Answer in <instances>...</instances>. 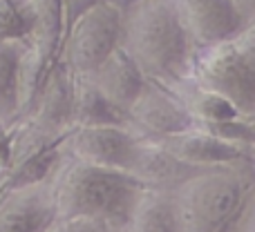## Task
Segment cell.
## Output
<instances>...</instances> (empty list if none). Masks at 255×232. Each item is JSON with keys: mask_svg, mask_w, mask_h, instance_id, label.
Instances as JSON below:
<instances>
[{"mask_svg": "<svg viewBox=\"0 0 255 232\" xmlns=\"http://www.w3.org/2000/svg\"><path fill=\"white\" fill-rule=\"evenodd\" d=\"M119 47L163 87L188 76L195 52L172 0H121Z\"/></svg>", "mask_w": 255, "mask_h": 232, "instance_id": "1", "label": "cell"}, {"mask_svg": "<svg viewBox=\"0 0 255 232\" xmlns=\"http://www.w3.org/2000/svg\"><path fill=\"white\" fill-rule=\"evenodd\" d=\"M47 183L56 219H94L117 230L126 228L143 192V185L128 172L90 165L67 154L56 163Z\"/></svg>", "mask_w": 255, "mask_h": 232, "instance_id": "2", "label": "cell"}, {"mask_svg": "<svg viewBox=\"0 0 255 232\" xmlns=\"http://www.w3.org/2000/svg\"><path fill=\"white\" fill-rule=\"evenodd\" d=\"M253 163L197 170L172 190L181 232H229L249 212Z\"/></svg>", "mask_w": 255, "mask_h": 232, "instance_id": "3", "label": "cell"}, {"mask_svg": "<svg viewBox=\"0 0 255 232\" xmlns=\"http://www.w3.org/2000/svg\"><path fill=\"white\" fill-rule=\"evenodd\" d=\"M188 76L229 101L242 118L255 121V25L233 38L197 47L190 58Z\"/></svg>", "mask_w": 255, "mask_h": 232, "instance_id": "4", "label": "cell"}, {"mask_svg": "<svg viewBox=\"0 0 255 232\" xmlns=\"http://www.w3.org/2000/svg\"><path fill=\"white\" fill-rule=\"evenodd\" d=\"M121 40V0H101L67 25L61 61L74 76H88Z\"/></svg>", "mask_w": 255, "mask_h": 232, "instance_id": "5", "label": "cell"}, {"mask_svg": "<svg viewBox=\"0 0 255 232\" xmlns=\"http://www.w3.org/2000/svg\"><path fill=\"white\" fill-rule=\"evenodd\" d=\"M136 143L139 139L126 125L72 127L65 136V154L90 165L110 167L130 174Z\"/></svg>", "mask_w": 255, "mask_h": 232, "instance_id": "6", "label": "cell"}, {"mask_svg": "<svg viewBox=\"0 0 255 232\" xmlns=\"http://www.w3.org/2000/svg\"><path fill=\"white\" fill-rule=\"evenodd\" d=\"M126 127L136 139H159L190 130L193 118L186 114L170 89L145 80L143 89L126 112Z\"/></svg>", "mask_w": 255, "mask_h": 232, "instance_id": "7", "label": "cell"}, {"mask_svg": "<svg viewBox=\"0 0 255 232\" xmlns=\"http://www.w3.org/2000/svg\"><path fill=\"white\" fill-rule=\"evenodd\" d=\"M172 2L195 49L233 38L247 27L255 25L238 11L231 0H172Z\"/></svg>", "mask_w": 255, "mask_h": 232, "instance_id": "8", "label": "cell"}, {"mask_svg": "<svg viewBox=\"0 0 255 232\" xmlns=\"http://www.w3.org/2000/svg\"><path fill=\"white\" fill-rule=\"evenodd\" d=\"M148 141L157 143L163 152H168L177 161L195 167V170L253 163V150L226 143V141L215 139L208 132H202L197 127H190L186 132H177V134L159 136V139H148Z\"/></svg>", "mask_w": 255, "mask_h": 232, "instance_id": "9", "label": "cell"}, {"mask_svg": "<svg viewBox=\"0 0 255 232\" xmlns=\"http://www.w3.org/2000/svg\"><path fill=\"white\" fill-rule=\"evenodd\" d=\"M56 221L47 179L0 188V232H45Z\"/></svg>", "mask_w": 255, "mask_h": 232, "instance_id": "10", "label": "cell"}, {"mask_svg": "<svg viewBox=\"0 0 255 232\" xmlns=\"http://www.w3.org/2000/svg\"><path fill=\"white\" fill-rule=\"evenodd\" d=\"M72 83L74 76L58 61L40 83L27 114L20 118L47 136H63L72 130Z\"/></svg>", "mask_w": 255, "mask_h": 232, "instance_id": "11", "label": "cell"}, {"mask_svg": "<svg viewBox=\"0 0 255 232\" xmlns=\"http://www.w3.org/2000/svg\"><path fill=\"white\" fill-rule=\"evenodd\" d=\"M85 78L126 116L128 107L132 105L139 92L145 85V76L141 74V70L136 67V63L124 52L121 47H117L115 52H110V56L97 65Z\"/></svg>", "mask_w": 255, "mask_h": 232, "instance_id": "12", "label": "cell"}, {"mask_svg": "<svg viewBox=\"0 0 255 232\" xmlns=\"http://www.w3.org/2000/svg\"><path fill=\"white\" fill-rule=\"evenodd\" d=\"M195 167L184 165L163 152L157 143L148 139H139L136 143V154L132 161L130 174L139 181L143 188H154V190H175L179 183H184L188 176L195 174Z\"/></svg>", "mask_w": 255, "mask_h": 232, "instance_id": "13", "label": "cell"}, {"mask_svg": "<svg viewBox=\"0 0 255 232\" xmlns=\"http://www.w3.org/2000/svg\"><path fill=\"white\" fill-rule=\"evenodd\" d=\"M126 232H181L172 190L143 188L139 194L130 217H128Z\"/></svg>", "mask_w": 255, "mask_h": 232, "instance_id": "14", "label": "cell"}, {"mask_svg": "<svg viewBox=\"0 0 255 232\" xmlns=\"http://www.w3.org/2000/svg\"><path fill=\"white\" fill-rule=\"evenodd\" d=\"M101 125H126V116L85 76H74V83H72V127Z\"/></svg>", "mask_w": 255, "mask_h": 232, "instance_id": "15", "label": "cell"}, {"mask_svg": "<svg viewBox=\"0 0 255 232\" xmlns=\"http://www.w3.org/2000/svg\"><path fill=\"white\" fill-rule=\"evenodd\" d=\"M168 89L175 94V98L186 110V114L193 118V123H213V121H229V118H242L240 112L235 110L229 101H224L222 96L204 89L202 85H197L190 76L181 78L179 83L170 85Z\"/></svg>", "mask_w": 255, "mask_h": 232, "instance_id": "16", "label": "cell"}, {"mask_svg": "<svg viewBox=\"0 0 255 232\" xmlns=\"http://www.w3.org/2000/svg\"><path fill=\"white\" fill-rule=\"evenodd\" d=\"M25 40H0V130H9L20 121L18 72Z\"/></svg>", "mask_w": 255, "mask_h": 232, "instance_id": "17", "label": "cell"}, {"mask_svg": "<svg viewBox=\"0 0 255 232\" xmlns=\"http://www.w3.org/2000/svg\"><path fill=\"white\" fill-rule=\"evenodd\" d=\"M34 25V0H0V40H25Z\"/></svg>", "mask_w": 255, "mask_h": 232, "instance_id": "18", "label": "cell"}, {"mask_svg": "<svg viewBox=\"0 0 255 232\" xmlns=\"http://www.w3.org/2000/svg\"><path fill=\"white\" fill-rule=\"evenodd\" d=\"M63 2V18H65V29L74 18H79L85 9H90L92 4L101 2V0H61Z\"/></svg>", "mask_w": 255, "mask_h": 232, "instance_id": "19", "label": "cell"}, {"mask_svg": "<svg viewBox=\"0 0 255 232\" xmlns=\"http://www.w3.org/2000/svg\"><path fill=\"white\" fill-rule=\"evenodd\" d=\"M249 22H255V0H231Z\"/></svg>", "mask_w": 255, "mask_h": 232, "instance_id": "20", "label": "cell"}, {"mask_svg": "<svg viewBox=\"0 0 255 232\" xmlns=\"http://www.w3.org/2000/svg\"><path fill=\"white\" fill-rule=\"evenodd\" d=\"M121 232H126V230H121Z\"/></svg>", "mask_w": 255, "mask_h": 232, "instance_id": "21", "label": "cell"}]
</instances>
